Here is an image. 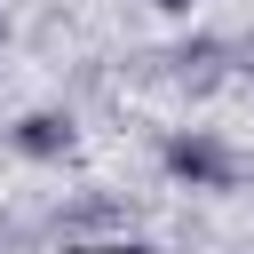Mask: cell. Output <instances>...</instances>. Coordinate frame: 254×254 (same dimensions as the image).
I'll list each match as a JSON object with an SVG mask.
<instances>
[{"instance_id":"obj_1","label":"cell","mask_w":254,"mask_h":254,"mask_svg":"<svg viewBox=\"0 0 254 254\" xmlns=\"http://www.w3.org/2000/svg\"><path fill=\"white\" fill-rule=\"evenodd\" d=\"M167 175H175V183H198V190H222V183H230V151H222L214 135H175V143H167Z\"/></svg>"},{"instance_id":"obj_2","label":"cell","mask_w":254,"mask_h":254,"mask_svg":"<svg viewBox=\"0 0 254 254\" xmlns=\"http://www.w3.org/2000/svg\"><path fill=\"white\" fill-rule=\"evenodd\" d=\"M16 151H24V159H64V151H71V119L24 111V119H16Z\"/></svg>"},{"instance_id":"obj_3","label":"cell","mask_w":254,"mask_h":254,"mask_svg":"<svg viewBox=\"0 0 254 254\" xmlns=\"http://www.w3.org/2000/svg\"><path fill=\"white\" fill-rule=\"evenodd\" d=\"M151 8H167V16H190V8H198V0H151Z\"/></svg>"},{"instance_id":"obj_4","label":"cell","mask_w":254,"mask_h":254,"mask_svg":"<svg viewBox=\"0 0 254 254\" xmlns=\"http://www.w3.org/2000/svg\"><path fill=\"white\" fill-rule=\"evenodd\" d=\"M103 254H143V246H103Z\"/></svg>"},{"instance_id":"obj_5","label":"cell","mask_w":254,"mask_h":254,"mask_svg":"<svg viewBox=\"0 0 254 254\" xmlns=\"http://www.w3.org/2000/svg\"><path fill=\"white\" fill-rule=\"evenodd\" d=\"M0 40H8V16H0Z\"/></svg>"}]
</instances>
